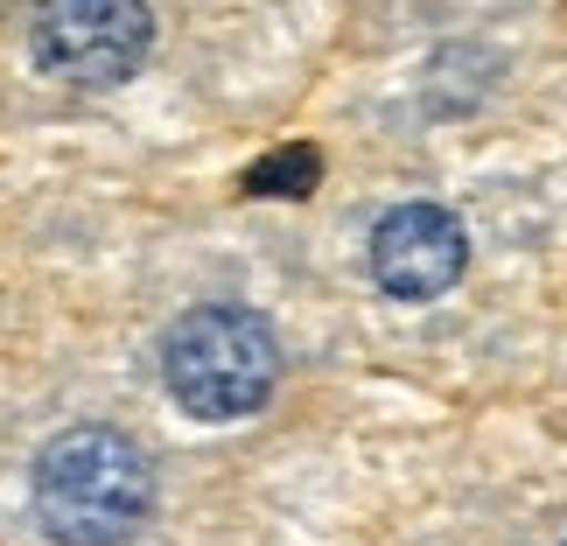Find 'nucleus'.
Segmentation results:
<instances>
[{
  "instance_id": "f257e3e1",
  "label": "nucleus",
  "mask_w": 567,
  "mask_h": 546,
  "mask_svg": "<svg viewBox=\"0 0 567 546\" xmlns=\"http://www.w3.org/2000/svg\"><path fill=\"white\" fill-rule=\"evenodd\" d=\"M29 491L56 546H120L155 512V470L120 427H63L35 455Z\"/></svg>"
},
{
  "instance_id": "f03ea898",
  "label": "nucleus",
  "mask_w": 567,
  "mask_h": 546,
  "mask_svg": "<svg viewBox=\"0 0 567 546\" xmlns=\"http://www.w3.org/2000/svg\"><path fill=\"white\" fill-rule=\"evenodd\" d=\"M274 379H280V343L267 316L238 309V301L189 309L162 337V385L196 421H246L267 406Z\"/></svg>"
},
{
  "instance_id": "7ed1b4c3",
  "label": "nucleus",
  "mask_w": 567,
  "mask_h": 546,
  "mask_svg": "<svg viewBox=\"0 0 567 546\" xmlns=\"http://www.w3.org/2000/svg\"><path fill=\"white\" fill-rule=\"evenodd\" d=\"M29 50L56 84L113 92L155 56V14L147 0H35Z\"/></svg>"
},
{
  "instance_id": "20e7f679",
  "label": "nucleus",
  "mask_w": 567,
  "mask_h": 546,
  "mask_svg": "<svg viewBox=\"0 0 567 546\" xmlns=\"http://www.w3.org/2000/svg\"><path fill=\"white\" fill-rule=\"evenodd\" d=\"M470 267V231L442 204H400L372 231V280L392 301H434Z\"/></svg>"
},
{
  "instance_id": "39448f33",
  "label": "nucleus",
  "mask_w": 567,
  "mask_h": 546,
  "mask_svg": "<svg viewBox=\"0 0 567 546\" xmlns=\"http://www.w3.org/2000/svg\"><path fill=\"white\" fill-rule=\"evenodd\" d=\"M316 183H322V155H316V147H274L267 162L246 168L252 196H309Z\"/></svg>"
}]
</instances>
